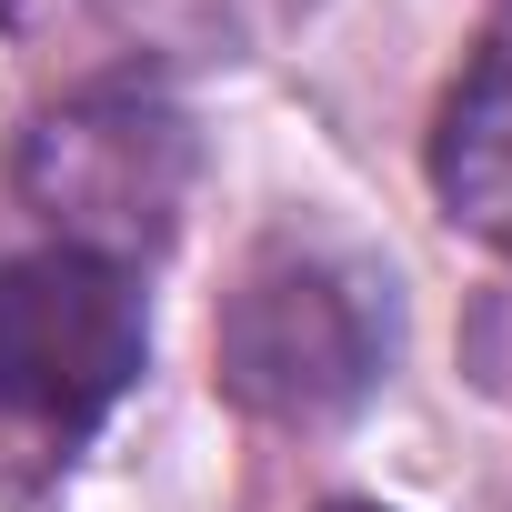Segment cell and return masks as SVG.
I'll return each instance as SVG.
<instances>
[{
  "instance_id": "obj_3",
  "label": "cell",
  "mask_w": 512,
  "mask_h": 512,
  "mask_svg": "<svg viewBox=\"0 0 512 512\" xmlns=\"http://www.w3.org/2000/svg\"><path fill=\"white\" fill-rule=\"evenodd\" d=\"M141 352H151V322L121 262L71 241L0 262V422L41 442H81L141 382Z\"/></svg>"
},
{
  "instance_id": "obj_2",
  "label": "cell",
  "mask_w": 512,
  "mask_h": 512,
  "mask_svg": "<svg viewBox=\"0 0 512 512\" xmlns=\"http://www.w3.org/2000/svg\"><path fill=\"white\" fill-rule=\"evenodd\" d=\"M191 121L171 91L151 81H91L71 91L61 111L31 121L21 141V201L71 241V251H101V262H141L181 231V201H191Z\"/></svg>"
},
{
  "instance_id": "obj_5",
  "label": "cell",
  "mask_w": 512,
  "mask_h": 512,
  "mask_svg": "<svg viewBox=\"0 0 512 512\" xmlns=\"http://www.w3.org/2000/svg\"><path fill=\"white\" fill-rule=\"evenodd\" d=\"M322 512H382V502H322Z\"/></svg>"
},
{
  "instance_id": "obj_4",
  "label": "cell",
  "mask_w": 512,
  "mask_h": 512,
  "mask_svg": "<svg viewBox=\"0 0 512 512\" xmlns=\"http://www.w3.org/2000/svg\"><path fill=\"white\" fill-rule=\"evenodd\" d=\"M432 201H442L452 231L492 241L502 262H512V21L442 91V121H432Z\"/></svg>"
},
{
  "instance_id": "obj_1",
  "label": "cell",
  "mask_w": 512,
  "mask_h": 512,
  "mask_svg": "<svg viewBox=\"0 0 512 512\" xmlns=\"http://www.w3.org/2000/svg\"><path fill=\"white\" fill-rule=\"evenodd\" d=\"M392 342H402V312L362 251H342L322 231H272L221 302L211 382L251 422L312 432V422H342L372 402V382L392 372Z\"/></svg>"
}]
</instances>
